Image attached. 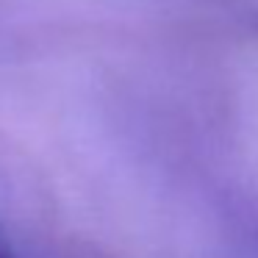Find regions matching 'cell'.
<instances>
[{
    "instance_id": "cell-1",
    "label": "cell",
    "mask_w": 258,
    "mask_h": 258,
    "mask_svg": "<svg viewBox=\"0 0 258 258\" xmlns=\"http://www.w3.org/2000/svg\"><path fill=\"white\" fill-rule=\"evenodd\" d=\"M0 258H6V255H3V250H0Z\"/></svg>"
}]
</instances>
